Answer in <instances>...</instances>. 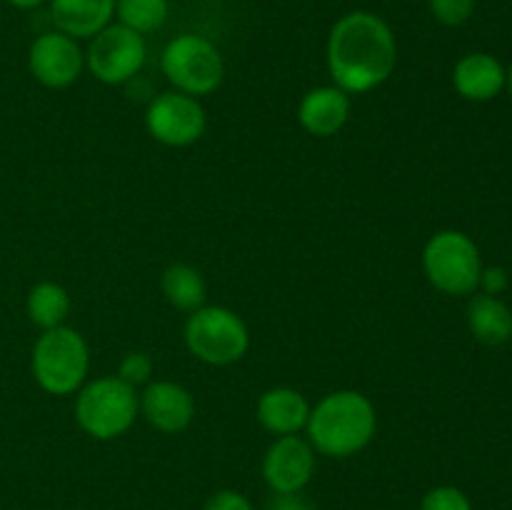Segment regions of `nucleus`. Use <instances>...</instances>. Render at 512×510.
<instances>
[{"instance_id":"obj_22","label":"nucleus","mask_w":512,"mask_h":510,"mask_svg":"<svg viewBox=\"0 0 512 510\" xmlns=\"http://www.w3.org/2000/svg\"><path fill=\"white\" fill-rule=\"evenodd\" d=\"M473 10L475 0H430V13L435 15V20L450 25V28L468 23Z\"/></svg>"},{"instance_id":"obj_24","label":"nucleus","mask_w":512,"mask_h":510,"mask_svg":"<svg viewBox=\"0 0 512 510\" xmlns=\"http://www.w3.org/2000/svg\"><path fill=\"white\" fill-rule=\"evenodd\" d=\"M205 510H255L245 495L235 493V490H220L208 500Z\"/></svg>"},{"instance_id":"obj_5","label":"nucleus","mask_w":512,"mask_h":510,"mask_svg":"<svg viewBox=\"0 0 512 510\" xmlns=\"http://www.w3.org/2000/svg\"><path fill=\"white\" fill-rule=\"evenodd\" d=\"M185 345L203 363L230 365L248 353L250 335L233 310L203 305L185 323Z\"/></svg>"},{"instance_id":"obj_23","label":"nucleus","mask_w":512,"mask_h":510,"mask_svg":"<svg viewBox=\"0 0 512 510\" xmlns=\"http://www.w3.org/2000/svg\"><path fill=\"white\" fill-rule=\"evenodd\" d=\"M150 375H153V360L145 353H128L123 360H120V380L135 385L148 383Z\"/></svg>"},{"instance_id":"obj_11","label":"nucleus","mask_w":512,"mask_h":510,"mask_svg":"<svg viewBox=\"0 0 512 510\" xmlns=\"http://www.w3.org/2000/svg\"><path fill=\"white\" fill-rule=\"evenodd\" d=\"M315 473V448L300 435H280L263 458V478L273 493H298Z\"/></svg>"},{"instance_id":"obj_7","label":"nucleus","mask_w":512,"mask_h":510,"mask_svg":"<svg viewBox=\"0 0 512 510\" xmlns=\"http://www.w3.org/2000/svg\"><path fill=\"white\" fill-rule=\"evenodd\" d=\"M163 73L185 95H208L223 83L225 65L218 48L200 35H178L163 50Z\"/></svg>"},{"instance_id":"obj_26","label":"nucleus","mask_w":512,"mask_h":510,"mask_svg":"<svg viewBox=\"0 0 512 510\" xmlns=\"http://www.w3.org/2000/svg\"><path fill=\"white\" fill-rule=\"evenodd\" d=\"M480 285L485 288V295H500L508 288V273L503 268H485L480 273Z\"/></svg>"},{"instance_id":"obj_4","label":"nucleus","mask_w":512,"mask_h":510,"mask_svg":"<svg viewBox=\"0 0 512 510\" xmlns=\"http://www.w3.org/2000/svg\"><path fill=\"white\" fill-rule=\"evenodd\" d=\"M140 410L135 388L120 378H98L75 400L78 425L95 440H113L130 430Z\"/></svg>"},{"instance_id":"obj_13","label":"nucleus","mask_w":512,"mask_h":510,"mask_svg":"<svg viewBox=\"0 0 512 510\" xmlns=\"http://www.w3.org/2000/svg\"><path fill=\"white\" fill-rule=\"evenodd\" d=\"M350 115V98L345 90L338 85H323L300 100L298 120L308 133L318 135V138H328L335 135L345 125Z\"/></svg>"},{"instance_id":"obj_9","label":"nucleus","mask_w":512,"mask_h":510,"mask_svg":"<svg viewBox=\"0 0 512 510\" xmlns=\"http://www.w3.org/2000/svg\"><path fill=\"white\" fill-rule=\"evenodd\" d=\"M148 133L165 145H190L203 135L205 110L193 95L163 93L148 105L145 113Z\"/></svg>"},{"instance_id":"obj_2","label":"nucleus","mask_w":512,"mask_h":510,"mask_svg":"<svg viewBox=\"0 0 512 510\" xmlns=\"http://www.w3.org/2000/svg\"><path fill=\"white\" fill-rule=\"evenodd\" d=\"M375 408L358 390L330 393L310 410L308 443L330 458H350L360 453L375 435Z\"/></svg>"},{"instance_id":"obj_1","label":"nucleus","mask_w":512,"mask_h":510,"mask_svg":"<svg viewBox=\"0 0 512 510\" xmlns=\"http://www.w3.org/2000/svg\"><path fill=\"white\" fill-rule=\"evenodd\" d=\"M398 45L390 25L368 10L343 15L328 38V68L345 93H368L390 78Z\"/></svg>"},{"instance_id":"obj_18","label":"nucleus","mask_w":512,"mask_h":510,"mask_svg":"<svg viewBox=\"0 0 512 510\" xmlns=\"http://www.w3.org/2000/svg\"><path fill=\"white\" fill-rule=\"evenodd\" d=\"M70 313V295L63 285L58 283H38L28 293V315L38 328L50 330L63 325Z\"/></svg>"},{"instance_id":"obj_3","label":"nucleus","mask_w":512,"mask_h":510,"mask_svg":"<svg viewBox=\"0 0 512 510\" xmlns=\"http://www.w3.org/2000/svg\"><path fill=\"white\" fill-rule=\"evenodd\" d=\"M88 345L73 328L43 330L33 348V375L50 395H70L88 375Z\"/></svg>"},{"instance_id":"obj_6","label":"nucleus","mask_w":512,"mask_h":510,"mask_svg":"<svg viewBox=\"0 0 512 510\" xmlns=\"http://www.w3.org/2000/svg\"><path fill=\"white\" fill-rule=\"evenodd\" d=\"M423 268L430 283L448 295H468L480 285L478 245L460 230H443L428 240Z\"/></svg>"},{"instance_id":"obj_20","label":"nucleus","mask_w":512,"mask_h":510,"mask_svg":"<svg viewBox=\"0 0 512 510\" xmlns=\"http://www.w3.org/2000/svg\"><path fill=\"white\" fill-rule=\"evenodd\" d=\"M120 25L135 33H153L168 20V0H115Z\"/></svg>"},{"instance_id":"obj_8","label":"nucleus","mask_w":512,"mask_h":510,"mask_svg":"<svg viewBox=\"0 0 512 510\" xmlns=\"http://www.w3.org/2000/svg\"><path fill=\"white\" fill-rule=\"evenodd\" d=\"M90 73L108 85L128 83L145 63V40L125 25H105L93 35L88 55H85Z\"/></svg>"},{"instance_id":"obj_12","label":"nucleus","mask_w":512,"mask_h":510,"mask_svg":"<svg viewBox=\"0 0 512 510\" xmlns=\"http://www.w3.org/2000/svg\"><path fill=\"white\" fill-rule=\"evenodd\" d=\"M140 410L153 428L163 433H180L190 425L195 415V400L183 385L158 380L140 395Z\"/></svg>"},{"instance_id":"obj_21","label":"nucleus","mask_w":512,"mask_h":510,"mask_svg":"<svg viewBox=\"0 0 512 510\" xmlns=\"http://www.w3.org/2000/svg\"><path fill=\"white\" fill-rule=\"evenodd\" d=\"M420 510H473L470 498L455 485H438L420 503Z\"/></svg>"},{"instance_id":"obj_27","label":"nucleus","mask_w":512,"mask_h":510,"mask_svg":"<svg viewBox=\"0 0 512 510\" xmlns=\"http://www.w3.org/2000/svg\"><path fill=\"white\" fill-rule=\"evenodd\" d=\"M10 5H13V8H20V10H30V8H38L40 3H43V0H8Z\"/></svg>"},{"instance_id":"obj_15","label":"nucleus","mask_w":512,"mask_h":510,"mask_svg":"<svg viewBox=\"0 0 512 510\" xmlns=\"http://www.w3.org/2000/svg\"><path fill=\"white\" fill-rule=\"evenodd\" d=\"M50 15L60 33L93 38L115 15V0H50Z\"/></svg>"},{"instance_id":"obj_28","label":"nucleus","mask_w":512,"mask_h":510,"mask_svg":"<svg viewBox=\"0 0 512 510\" xmlns=\"http://www.w3.org/2000/svg\"><path fill=\"white\" fill-rule=\"evenodd\" d=\"M508 85H510V93H512V68H510V73H508Z\"/></svg>"},{"instance_id":"obj_16","label":"nucleus","mask_w":512,"mask_h":510,"mask_svg":"<svg viewBox=\"0 0 512 510\" xmlns=\"http://www.w3.org/2000/svg\"><path fill=\"white\" fill-rule=\"evenodd\" d=\"M310 405L303 393L293 388H273L260 395L258 420L275 435H295L308 425Z\"/></svg>"},{"instance_id":"obj_25","label":"nucleus","mask_w":512,"mask_h":510,"mask_svg":"<svg viewBox=\"0 0 512 510\" xmlns=\"http://www.w3.org/2000/svg\"><path fill=\"white\" fill-rule=\"evenodd\" d=\"M268 510H318V505L303 493H275V498L268 503Z\"/></svg>"},{"instance_id":"obj_14","label":"nucleus","mask_w":512,"mask_h":510,"mask_svg":"<svg viewBox=\"0 0 512 510\" xmlns=\"http://www.w3.org/2000/svg\"><path fill=\"white\" fill-rule=\"evenodd\" d=\"M453 83L465 100L483 103V100H493L505 88L508 75H505L500 60H495L493 55L470 53L455 65Z\"/></svg>"},{"instance_id":"obj_17","label":"nucleus","mask_w":512,"mask_h":510,"mask_svg":"<svg viewBox=\"0 0 512 510\" xmlns=\"http://www.w3.org/2000/svg\"><path fill=\"white\" fill-rule=\"evenodd\" d=\"M468 325L480 343L503 345L512 338V310L498 295H478L468 308Z\"/></svg>"},{"instance_id":"obj_10","label":"nucleus","mask_w":512,"mask_h":510,"mask_svg":"<svg viewBox=\"0 0 512 510\" xmlns=\"http://www.w3.org/2000/svg\"><path fill=\"white\" fill-rule=\"evenodd\" d=\"M85 65L83 50L78 48L75 38L53 30L33 40L28 53V68L38 83L45 88H68L80 78Z\"/></svg>"},{"instance_id":"obj_19","label":"nucleus","mask_w":512,"mask_h":510,"mask_svg":"<svg viewBox=\"0 0 512 510\" xmlns=\"http://www.w3.org/2000/svg\"><path fill=\"white\" fill-rule=\"evenodd\" d=\"M163 293L175 308L198 310L205 303V280L190 265L175 263L163 273Z\"/></svg>"}]
</instances>
